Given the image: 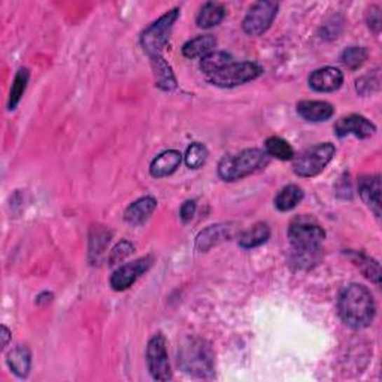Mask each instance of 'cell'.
I'll return each mask as SVG.
<instances>
[{
    "instance_id": "44dd1931",
    "label": "cell",
    "mask_w": 382,
    "mask_h": 382,
    "mask_svg": "<svg viewBox=\"0 0 382 382\" xmlns=\"http://www.w3.org/2000/svg\"><path fill=\"white\" fill-rule=\"evenodd\" d=\"M271 238V227L266 223H257L252 226L250 230L244 231L239 238V247L250 250L263 245L264 242H268Z\"/></svg>"
},
{
    "instance_id": "cb8c5ba5",
    "label": "cell",
    "mask_w": 382,
    "mask_h": 382,
    "mask_svg": "<svg viewBox=\"0 0 382 382\" xmlns=\"http://www.w3.org/2000/svg\"><path fill=\"white\" fill-rule=\"evenodd\" d=\"M348 257L353 260V263L357 266V268L363 272V275L367 278V280L379 284L381 269H379V263L376 260L370 259L369 256H366V254L360 251L348 252Z\"/></svg>"
},
{
    "instance_id": "6da1fadb",
    "label": "cell",
    "mask_w": 382,
    "mask_h": 382,
    "mask_svg": "<svg viewBox=\"0 0 382 382\" xmlns=\"http://www.w3.org/2000/svg\"><path fill=\"white\" fill-rule=\"evenodd\" d=\"M341 320L351 329H364L372 324L376 314L375 299L362 284L346 285L338 299Z\"/></svg>"
},
{
    "instance_id": "484cf974",
    "label": "cell",
    "mask_w": 382,
    "mask_h": 382,
    "mask_svg": "<svg viewBox=\"0 0 382 382\" xmlns=\"http://www.w3.org/2000/svg\"><path fill=\"white\" fill-rule=\"evenodd\" d=\"M231 63V55L226 51H212L211 54L205 55L200 59V69L207 76L214 75L215 72L221 71L223 67Z\"/></svg>"
},
{
    "instance_id": "5bb4252c",
    "label": "cell",
    "mask_w": 382,
    "mask_h": 382,
    "mask_svg": "<svg viewBox=\"0 0 382 382\" xmlns=\"http://www.w3.org/2000/svg\"><path fill=\"white\" fill-rule=\"evenodd\" d=\"M358 193L370 211L376 217H381V177H363L358 182Z\"/></svg>"
},
{
    "instance_id": "ac0fdd59",
    "label": "cell",
    "mask_w": 382,
    "mask_h": 382,
    "mask_svg": "<svg viewBox=\"0 0 382 382\" xmlns=\"http://www.w3.org/2000/svg\"><path fill=\"white\" fill-rule=\"evenodd\" d=\"M230 233H231V227H228L227 224L210 226L198 236V240H196V248H198L199 251H207L214 245L219 244V242L226 240L230 236Z\"/></svg>"
},
{
    "instance_id": "30bf717a",
    "label": "cell",
    "mask_w": 382,
    "mask_h": 382,
    "mask_svg": "<svg viewBox=\"0 0 382 382\" xmlns=\"http://www.w3.org/2000/svg\"><path fill=\"white\" fill-rule=\"evenodd\" d=\"M153 266V257L146 256L132 263L120 266L111 276V287L115 292H124L132 287L141 275H144Z\"/></svg>"
},
{
    "instance_id": "603a6c76",
    "label": "cell",
    "mask_w": 382,
    "mask_h": 382,
    "mask_svg": "<svg viewBox=\"0 0 382 382\" xmlns=\"http://www.w3.org/2000/svg\"><path fill=\"white\" fill-rule=\"evenodd\" d=\"M226 9L218 2H207L202 6L198 15V26L202 29H211L218 26L224 20Z\"/></svg>"
},
{
    "instance_id": "836d02e7",
    "label": "cell",
    "mask_w": 382,
    "mask_h": 382,
    "mask_svg": "<svg viewBox=\"0 0 382 382\" xmlns=\"http://www.w3.org/2000/svg\"><path fill=\"white\" fill-rule=\"evenodd\" d=\"M194 214H196V202L194 200L184 202L182 206H181V211H179L182 221H185V223L191 221V218L194 217Z\"/></svg>"
},
{
    "instance_id": "8fae6325",
    "label": "cell",
    "mask_w": 382,
    "mask_h": 382,
    "mask_svg": "<svg viewBox=\"0 0 382 382\" xmlns=\"http://www.w3.org/2000/svg\"><path fill=\"white\" fill-rule=\"evenodd\" d=\"M334 132H336L339 137L355 136L358 139H366L375 135L376 127L374 123H370L366 117H363V115L351 114L348 117H343L336 123Z\"/></svg>"
},
{
    "instance_id": "f546056e",
    "label": "cell",
    "mask_w": 382,
    "mask_h": 382,
    "mask_svg": "<svg viewBox=\"0 0 382 382\" xmlns=\"http://www.w3.org/2000/svg\"><path fill=\"white\" fill-rule=\"evenodd\" d=\"M207 148L203 144L194 142L187 148V153H185V165H187L190 169H199L202 168L206 160H207Z\"/></svg>"
},
{
    "instance_id": "9a60e30c",
    "label": "cell",
    "mask_w": 382,
    "mask_h": 382,
    "mask_svg": "<svg viewBox=\"0 0 382 382\" xmlns=\"http://www.w3.org/2000/svg\"><path fill=\"white\" fill-rule=\"evenodd\" d=\"M182 161V154L177 149H168V151L158 154L154 160L151 166H149V173L154 178H165L172 175L175 172Z\"/></svg>"
},
{
    "instance_id": "9c48e42d",
    "label": "cell",
    "mask_w": 382,
    "mask_h": 382,
    "mask_svg": "<svg viewBox=\"0 0 382 382\" xmlns=\"http://www.w3.org/2000/svg\"><path fill=\"white\" fill-rule=\"evenodd\" d=\"M278 8H280V5H278V2H272V0H263V2L254 4L245 15L244 22H242L244 32L250 36L263 34L272 26L278 14Z\"/></svg>"
},
{
    "instance_id": "4316f807",
    "label": "cell",
    "mask_w": 382,
    "mask_h": 382,
    "mask_svg": "<svg viewBox=\"0 0 382 382\" xmlns=\"http://www.w3.org/2000/svg\"><path fill=\"white\" fill-rule=\"evenodd\" d=\"M27 83H29V71L25 67H21L20 71L17 72L15 78H14L13 88H11L9 102H8V108L9 109H15L17 108L22 95H25Z\"/></svg>"
},
{
    "instance_id": "8992f818",
    "label": "cell",
    "mask_w": 382,
    "mask_h": 382,
    "mask_svg": "<svg viewBox=\"0 0 382 382\" xmlns=\"http://www.w3.org/2000/svg\"><path fill=\"white\" fill-rule=\"evenodd\" d=\"M336 154V148L330 142L318 144L306 149L305 153L300 154L293 165V170L296 175L302 178H312L317 177L326 169L332 158Z\"/></svg>"
},
{
    "instance_id": "2e32d148",
    "label": "cell",
    "mask_w": 382,
    "mask_h": 382,
    "mask_svg": "<svg viewBox=\"0 0 382 382\" xmlns=\"http://www.w3.org/2000/svg\"><path fill=\"white\" fill-rule=\"evenodd\" d=\"M157 207V200L154 198H142L133 202L124 212V219L129 224H142L144 221L151 217L154 210Z\"/></svg>"
},
{
    "instance_id": "7c38bea8",
    "label": "cell",
    "mask_w": 382,
    "mask_h": 382,
    "mask_svg": "<svg viewBox=\"0 0 382 382\" xmlns=\"http://www.w3.org/2000/svg\"><path fill=\"white\" fill-rule=\"evenodd\" d=\"M343 74L336 67L326 66L317 69L309 76V86L318 93H333L342 87Z\"/></svg>"
},
{
    "instance_id": "d6a6232c",
    "label": "cell",
    "mask_w": 382,
    "mask_h": 382,
    "mask_svg": "<svg viewBox=\"0 0 382 382\" xmlns=\"http://www.w3.org/2000/svg\"><path fill=\"white\" fill-rule=\"evenodd\" d=\"M367 25H369V27L372 29L374 32H379V29H381V13H379V8H376V6L370 8L369 14H367Z\"/></svg>"
},
{
    "instance_id": "ffe728a7",
    "label": "cell",
    "mask_w": 382,
    "mask_h": 382,
    "mask_svg": "<svg viewBox=\"0 0 382 382\" xmlns=\"http://www.w3.org/2000/svg\"><path fill=\"white\" fill-rule=\"evenodd\" d=\"M151 64H153V69H154L156 84H157L158 88L169 91V90H173L177 87L175 75H173L169 63L163 59V55L151 57Z\"/></svg>"
},
{
    "instance_id": "277c9868",
    "label": "cell",
    "mask_w": 382,
    "mask_h": 382,
    "mask_svg": "<svg viewBox=\"0 0 382 382\" xmlns=\"http://www.w3.org/2000/svg\"><path fill=\"white\" fill-rule=\"evenodd\" d=\"M215 355L211 345L200 338H189L178 351V364L184 372L199 378L214 375Z\"/></svg>"
},
{
    "instance_id": "e0dca14e",
    "label": "cell",
    "mask_w": 382,
    "mask_h": 382,
    "mask_svg": "<svg viewBox=\"0 0 382 382\" xmlns=\"http://www.w3.org/2000/svg\"><path fill=\"white\" fill-rule=\"evenodd\" d=\"M215 46L217 39L212 34H200L182 46V54L187 59H203L205 55L215 51Z\"/></svg>"
},
{
    "instance_id": "5b68a950",
    "label": "cell",
    "mask_w": 382,
    "mask_h": 382,
    "mask_svg": "<svg viewBox=\"0 0 382 382\" xmlns=\"http://www.w3.org/2000/svg\"><path fill=\"white\" fill-rule=\"evenodd\" d=\"M179 17V9H170L169 13L161 15L157 21H154L151 26L146 27L142 32L141 36V45L144 51L148 54L149 59L151 57L161 55V51L165 50V46L169 42L170 33L173 26Z\"/></svg>"
},
{
    "instance_id": "3957f363",
    "label": "cell",
    "mask_w": 382,
    "mask_h": 382,
    "mask_svg": "<svg viewBox=\"0 0 382 382\" xmlns=\"http://www.w3.org/2000/svg\"><path fill=\"white\" fill-rule=\"evenodd\" d=\"M269 156L259 148H248L238 154L226 156L218 165V175L223 181L233 182L252 175L269 165Z\"/></svg>"
},
{
    "instance_id": "4fadbf2b",
    "label": "cell",
    "mask_w": 382,
    "mask_h": 382,
    "mask_svg": "<svg viewBox=\"0 0 382 382\" xmlns=\"http://www.w3.org/2000/svg\"><path fill=\"white\" fill-rule=\"evenodd\" d=\"M297 114L306 121L321 123L333 117L334 108L324 100H303L297 103Z\"/></svg>"
},
{
    "instance_id": "83f0119b",
    "label": "cell",
    "mask_w": 382,
    "mask_h": 382,
    "mask_svg": "<svg viewBox=\"0 0 382 382\" xmlns=\"http://www.w3.org/2000/svg\"><path fill=\"white\" fill-rule=\"evenodd\" d=\"M341 60L346 69L357 71L367 60V51L363 46H348V48L342 51Z\"/></svg>"
},
{
    "instance_id": "f1b7e54d",
    "label": "cell",
    "mask_w": 382,
    "mask_h": 382,
    "mask_svg": "<svg viewBox=\"0 0 382 382\" xmlns=\"http://www.w3.org/2000/svg\"><path fill=\"white\" fill-rule=\"evenodd\" d=\"M109 238L111 233L108 230L102 227L93 228V233L90 236V256L95 257V261L100 259L103 250L109 244Z\"/></svg>"
},
{
    "instance_id": "d4e9b609",
    "label": "cell",
    "mask_w": 382,
    "mask_h": 382,
    "mask_svg": "<svg viewBox=\"0 0 382 382\" xmlns=\"http://www.w3.org/2000/svg\"><path fill=\"white\" fill-rule=\"evenodd\" d=\"M264 153L269 157H275L278 160H292L294 157V149L282 137L272 136L264 142Z\"/></svg>"
},
{
    "instance_id": "ba28073f",
    "label": "cell",
    "mask_w": 382,
    "mask_h": 382,
    "mask_svg": "<svg viewBox=\"0 0 382 382\" xmlns=\"http://www.w3.org/2000/svg\"><path fill=\"white\" fill-rule=\"evenodd\" d=\"M146 363L156 381H170L172 370L166 350V339L161 333L154 334L146 345Z\"/></svg>"
},
{
    "instance_id": "7a4b0ae2",
    "label": "cell",
    "mask_w": 382,
    "mask_h": 382,
    "mask_svg": "<svg viewBox=\"0 0 382 382\" xmlns=\"http://www.w3.org/2000/svg\"><path fill=\"white\" fill-rule=\"evenodd\" d=\"M288 239L293 247L294 261L300 263V266H309L318 259L320 247L326 239V231L311 218L300 217L288 227Z\"/></svg>"
},
{
    "instance_id": "d6986e66",
    "label": "cell",
    "mask_w": 382,
    "mask_h": 382,
    "mask_svg": "<svg viewBox=\"0 0 382 382\" xmlns=\"http://www.w3.org/2000/svg\"><path fill=\"white\" fill-rule=\"evenodd\" d=\"M8 366L20 378H26L29 375L32 366V354L26 345H17L8 354Z\"/></svg>"
},
{
    "instance_id": "4dcf8cb0",
    "label": "cell",
    "mask_w": 382,
    "mask_h": 382,
    "mask_svg": "<svg viewBox=\"0 0 382 382\" xmlns=\"http://www.w3.org/2000/svg\"><path fill=\"white\" fill-rule=\"evenodd\" d=\"M133 245L130 244V242H127V240H121L120 244H117L114 247V250L111 251L109 254V264H117L120 261H123L125 257H129L130 254L133 252Z\"/></svg>"
},
{
    "instance_id": "52a82bcc",
    "label": "cell",
    "mask_w": 382,
    "mask_h": 382,
    "mask_svg": "<svg viewBox=\"0 0 382 382\" xmlns=\"http://www.w3.org/2000/svg\"><path fill=\"white\" fill-rule=\"evenodd\" d=\"M261 75V67L256 63L251 62H240V63H233L227 64L223 67L221 71L215 72L214 75L207 76L210 83L217 86V87H223V88H231V87H238L242 84H247L250 81H254Z\"/></svg>"
},
{
    "instance_id": "1f68e13d",
    "label": "cell",
    "mask_w": 382,
    "mask_h": 382,
    "mask_svg": "<svg viewBox=\"0 0 382 382\" xmlns=\"http://www.w3.org/2000/svg\"><path fill=\"white\" fill-rule=\"evenodd\" d=\"M378 87H379L378 72L357 79V91H360L362 95H369V93H372L374 90H378Z\"/></svg>"
},
{
    "instance_id": "e575fe53",
    "label": "cell",
    "mask_w": 382,
    "mask_h": 382,
    "mask_svg": "<svg viewBox=\"0 0 382 382\" xmlns=\"http://www.w3.org/2000/svg\"><path fill=\"white\" fill-rule=\"evenodd\" d=\"M2 338H4L2 339V346L5 348V346L9 342V338H11V332H9V329L6 326H2Z\"/></svg>"
},
{
    "instance_id": "7402d4cb",
    "label": "cell",
    "mask_w": 382,
    "mask_h": 382,
    "mask_svg": "<svg viewBox=\"0 0 382 382\" xmlns=\"http://www.w3.org/2000/svg\"><path fill=\"white\" fill-rule=\"evenodd\" d=\"M303 200V190L299 185H287L275 198V206L281 212H288Z\"/></svg>"
}]
</instances>
